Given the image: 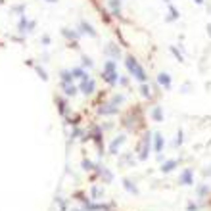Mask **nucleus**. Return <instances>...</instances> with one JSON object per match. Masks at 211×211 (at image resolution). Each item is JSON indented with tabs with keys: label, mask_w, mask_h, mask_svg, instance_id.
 I'll use <instances>...</instances> for the list:
<instances>
[{
	"label": "nucleus",
	"mask_w": 211,
	"mask_h": 211,
	"mask_svg": "<svg viewBox=\"0 0 211 211\" xmlns=\"http://www.w3.org/2000/svg\"><path fill=\"white\" fill-rule=\"evenodd\" d=\"M125 65H127V69L131 71V75L135 77L136 81H140V83H146V81H148V75H146V71H144V67H142V65H140L135 58H132V56L127 58Z\"/></svg>",
	"instance_id": "obj_1"
},
{
	"label": "nucleus",
	"mask_w": 211,
	"mask_h": 211,
	"mask_svg": "<svg viewBox=\"0 0 211 211\" xmlns=\"http://www.w3.org/2000/svg\"><path fill=\"white\" fill-rule=\"evenodd\" d=\"M104 79L109 85H117L119 83V73H117V65L113 60H108L104 63Z\"/></svg>",
	"instance_id": "obj_2"
},
{
	"label": "nucleus",
	"mask_w": 211,
	"mask_h": 211,
	"mask_svg": "<svg viewBox=\"0 0 211 211\" xmlns=\"http://www.w3.org/2000/svg\"><path fill=\"white\" fill-rule=\"evenodd\" d=\"M179 182H181V184H184V186L194 184V171H192L190 167L184 169V171L181 173V177H179Z\"/></svg>",
	"instance_id": "obj_3"
},
{
	"label": "nucleus",
	"mask_w": 211,
	"mask_h": 211,
	"mask_svg": "<svg viewBox=\"0 0 211 211\" xmlns=\"http://www.w3.org/2000/svg\"><path fill=\"white\" fill-rule=\"evenodd\" d=\"M158 83L165 88V90H169V88H171V77L167 73H159L158 75Z\"/></svg>",
	"instance_id": "obj_4"
},
{
	"label": "nucleus",
	"mask_w": 211,
	"mask_h": 211,
	"mask_svg": "<svg viewBox=\"0 0 211 211\" xmlns=\"http://www.w3.org/2000/svg\"><path fill=\"white\" fill-rule=\"evenodd\" d=\"M81 90H83V94H92L94 92V81L92 79H85L83 85H81Z\"/></svg>",
	"instance_id": "obj_5"
},
{
	"label": "nucleus",
	"mask_w": 211,
	"mask_h": 211,
	"mask_svg": "<svg viewBox=\"0 0 211 211\" xmlns=\"http://www.w3.org/2000/svg\"><path fill=\"white\" fill-rule=\"evenodd\" d=\"M177 165H179V161H177V159H169V161H165V163L161 165V171H163V173H171Z\"/></svg>",
	"instance_id": "obj_6"
},
{
	"label": "nucleus",
	"mask_w": 211,
	"mask_h": 211,
	"mask_svg": "<svg viewBox=\"0 0 211 211\" xmlns=\"http://www.w3.org/2000/svg\"><path fill=\"white\" fill-rule=\"evenodd\" d=\"M152 119L154 121H163V109H161V106H154V109H152Z\"/></svg>",
	"instance_id": "obj_7"
},
{
	"label": "nucleus",
	"mask_w": 211,
	"mask_h": 211,
	"mask_svg": "<svg viewBox=\"0 0 211 211\" xmlns=\"http://www.w3.org/2000/svg\"><path fill=\"white\" fill-rule=\"evenodd\" d=\"M117 112V106L115 104H106V108H100V113H104V115H112Z\"/></svg>",
	"instance_id": "obj_8"
},
{
	"label": "nucleus",
	"mask_w": 211,
	"mask_h": 211,
	"mask_svg": "<svg viewBox=\"0 0 211 211\" xmlns=\"http://www.w3.org/2000/svg\"><path fill=\"white\" fill-rule=\"evenodd\" d=\"M154 138H155V152H158V154H159V152H163V146H165V140H163V136H161L159 132H158V135H155Z\"/></svg>",
	"instance_id": "obj_9"
},
{
	"label": "nucleus",
	"mask_w": 211,
	"mask_h": 211,
	"mask_svg": "<svg viewBox=\"0 0 211 211\" xmlns=\"http://www.w3.org/2000/svg\"><path fill=\"white\" fill-rule=\"evenodd\" d=\"M196 194H198V198H205V196L209 194V186H207V184H200V186L196 188Z\"/></svg>",
	"instance_id": "obj_10"
},
{
	"label": "nucleus",
	"mask_w": 211,
	"mask_h": 211,
	"mask_svg": "<svg viewBox=\"0 0 211 211\" xmlns=\"http://www.w3.org/2000/svg\"><path fill=\"white\" fill-rule=\"evenodd\" d=\"M123 142H125V136H119V138H115V140H113V144H112V148H109V152H112V154H117L119 146H121Z\"/></svg>",
	"instance_id": "obj_11"
},
{
	"label": "nucleus",
	"mask_w": 211,
	"mask_h": 211,
	"mask_svg": "<svg viewBox=\"0 0 211 211\" xmlns=\"http://www.w3.org/2000/svg\"><path fill=\"white\" fill-rule=\"evenodd\" d=\"M71 73H73V77H79V79H83V81H85V79H88V73H86L85 69H81V67H75Z\"/></svg>",
	"instance_id": "obj_12"
},
{
	"label": "nucleus",
	"mask_w": 211,
	"mask_h": 211,
	"mask_svg": "<svg viewBox=\"0 0 211 211\" xmlns=\"http://www.w3.org/2000/svg\"><path fill=\"white\" fill-rule=\"evenodd\" d=\"M81 29H83V33H88V35H90V37H96V31L90 27V25H88V23H85V21H83V23H81Z\"/></svg>",
	"instance_id": "obj_13"
},
{
	"label": "nucleus",
	"mask_w": 211,
	"mask_h": 211,
	"mask_svg": "<svg viewBox=\"0 0 211 211\" xmlns=\"http://www.w3.org/2000/svg\"><path fill=\"white\" fill-rule=\"evenodd\" d=\"M63 88H65V94H69V96H75V92H77V88L71 83H63Z\"/></svg>",
	"instance_id": "obj_14"
},
{
	"label": "nucleus",
	"mask_w": 211,
	"mask_h": 211,
	"mask_svg": "<svg viewBox=\"0 0 211 211\" xmlns=\"http://www.w3.org/2000/svg\"><path fill=\"white\" fill-rule=\"evenodd\" d=\"M106 52H108V54H112V56H113L115 60L119 58V54H121V52H119V48H117V46H112V44H109V46L106 48Z\"/></svg>",
	"instance_id": "obj_15"
},
{
	"label": "nucleus",
	"mask_w": 211,
	"mask_h": 211,
	"mask_svg": "<svg viewBox=\"0 0 211 211\" xmlns=\"http://www.w3.org/2000/svg\"><path fill=\"white\" fill-rule=\"evenodd\" d=\"M109 6H112V12H113V16H119V0H109Z\"/></svg>",
	"instance_id": "obj_16"
},
{
	"label": "nucleus",
	"mask_w": 211,
	"mask_h": 211,
	"mask_svg": "<svg viewBox=\"0 0 211 211\" xmlns=\"http://www.w3.org/2000/svg\"><path fill=\"white\" fill-rule=\"evenodd\" d=\"M123 184H125V188H127L129 192H132V194H138V188H136L135 184H132L131 181H123Z\"/></svg>",
	"instance_id": "obj_17"
},
{
	"label": "nucleus",
	"mask_w": 211,
	"mask_h": 211,
	"mask_svg": "<svg viewBox=\"0 0 211 211\" xmlns=\"http://www.w3.org/2000/svg\"><path fill=\"white\" fill-rule=\"evenodd\" d=\"M169 14H171V16L167 17V21H175L177 17H179V12H177V8H175V6H169Z\"/></svg>",
	"instance_id": "obj_18"
},
{
	"label": "nucleus",
	"mask_w": 211,
	"mask_h": 211,
	"mask_svg": "<svg viewBox=\"0 0 211 211\" xmlns=\"http://www.w3.org/2000/svg\"><path fill=\"white\" fill-rule=\"evenodd\" d=\"M62 81H63V83H71V81H73V73H69V71H62Z\"/></svg>",
	"instance_id": "obj_19"
},
{
	"label": "nucleus",
	"mask_w": 211,
	"mask_h": 211,
	"mask_svg": "<svg viewBox=\"0 0 211 211\" xmlns=\"http://www.w3.org/2000/svg\"><path fill=\"white\" fill-rule=\"evenodd\" d=\"M140 94H142V96H150V86H148L146 83L140 85Z\"/></svg>",
	"instance_id": "obj_20"
},
{
	"label": "nucleus",
	"mask_w": 211,
	"mask_h": 211,
	"mask_svg": "<svg viewBox=\"0 0 211 211\" xmlns=\"http://www.w3.org/2000/svg\"><path fill=\"white\" fill-rule=\"evenodd\" d=\"M171 52L175 54V58H177V60H179V62H182V56H181V52H179V50H177L175 46H171Z\"/></svg>",
	"instance_id": "obj_21"
},
{
	"label": "nucleus",
	"mask_w": 211,
	"mask_h": 211,
	"mask_svg": "<svg viewBox=\"0 0 211 211\" xmlns=\"http://www.w3.org/2000/svg\"><path fill=\"white\" fill-rule=\"evenodd\" d=\"M182 144V132L179 131V135H177V140H175V146H181Z\"/></svg>",
	"instance_id": "obj_22"
},
{
	"label": "nucleus",
	"mask_w": 211,
	"mask_h": 211,
	"mask_svg": "<svg viewBox=\"0 0 211 211\" xmlns=\"http://www.w3.org/2000/svg\"><path fill=\"white\" fill-rule=\"evenodd\" d=\"M83 65H86V67H92V62H90V58H83Z\"/></svg>",
	"instance_id": "obj_23"
},
{
	"label": "nucleus",
	"mask_w": 211,
	"mask_h": 211,
	"mask_svg": "<svg viewBox=\"0 0 211 211\" xmlns=\"http://www.w3.org/2000/svg\"><path fill=\"white\" fill-rule=\"evenodd\" d=\"M188 211H198V205L196 204H190V205H188Z\"/></svg>",
	"instance_id": "obj_24"
},
{
	"label": "nucleus",
	"mask_w": 211,
	"mask_h": 211,
	"mask_svg": "<svg viewBox=\"0 0 211 211\" xmlns=\"http://www.w3.org/2000/svg\"><path fill=\"white\" fill-rule=\"evenodd\" d=\"M83 165H85V169H92V163L90 161H83Z\"/></svg>",
	"instance_id": "obj_25"
},
{
	"label": "nucleus",
	"mask_w": 211,
	"mask_h": 211,
	"mask_svg": "<svg viewBox=\"0 0 211 211\" xmlns=\"http://www.w3.org/2000/svg\"><path fill=\"white\" fill-rule=\"evenodd\" d=\"M196 4H204V0H196Z\"/></svg>",
	"instance_id": "obj_26"
},
{
	"label": "nucleus",
	"mask_w": 211,
	"mask_h": 211,
	"mask_svg": "<svg viewBox=\"0 0 211 211\" xmlns=\"http://www.w3.org/2000/svg\"><path fill=\"white\" fill-rule=\"evenodd\" d=\"M48 2H56V0H48Z\"/></svg>",
	"instance_id": "obj_27"
},
{
	"label": "nucleus",
	"mask_w": 211,
	"mask_h": 211,
	"mask_svg": "<svg viewBox=\"0 0 211 211\" xmlns=\"http://www.w3.org/2000/svg\"><path fill=\"white\" fill-rule=\"evenodd\" d=\"M165 2H169V0H165Z\"/></svg>",
	"instance_id": "obj_28"
}]
</instances>
